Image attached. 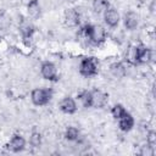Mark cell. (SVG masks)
I'll return each instance as SVG.
<instances>
[{
    "mask_svg": "<svg viewBox=\"0 0 156 156\" xmlns=\"http://www.w3.org/2000/svg\"><path fill=\"white\" fill-rule=\"evenodd\" d=\"M58 108L65 115H74L77 112V110H78L77 101L72 96H65L58 102Z\"/></svg>",
    "mask_w": 156,
    "mask_h": 156,
    "instance_id": "cell-10",
    "label": "cell"
},
{
    "mask_svg": "<svg viewBox=\"0 0 156 156\" xmlns=\"http://www.w3.org/2000/svg\"><path fill=\"white\" fill-rule=\"evenodd\" d=\"M41 141H43V136H41V133L38 132V130H33L29 135V145L32 147H40L41 145Z\"/></svg>",
    "mask_w": 156,
    "mask_h": 156,
    "instance_id": "cell-21",
    "label": "cell"
},
{
    "mask_svg": "<svg viewBox=\"0 0 156 156\" xmlns=\"http://www.w3.org/2000/svg\"><path fill=\"white\" fill-rule=\"evenodd\" d=\"M152 50L146 45H136V65H147L152 61Z\"/></svg>",
    "mask_w": 156,
    "mask_h": 156,
    "instance_id": "cell-7",
    "label": "cell"
},
{
    "mask_svg": "<svg viewBox=\"0 0 156 156\" xmlns=\"http://www.w3.org/2000/svg\"><path fill=\"white\" fill-rule=\"evenodd\" d=\"M41 5L39 0H29L27 4V15L29 18L38 20L41 16Z\"/></svg>",
    "mask_w": 156,
    "mask_h": 156,
    "instance_id": "cell-14",
    "label": "cell"
},
{
    "mask_svg": "<svg viewBox=\"0 0 156 156\" xmlns=\"http://www.w3.org/2000/svg\"><path fill=\"white\" fill-rule=\"evenodd\" d=\"M52 99V90L50 88H34L30 91V101L35 106H46Z\"/></svg>",
    "mask_w": 156,
    "mask_h": 156,
    "instance_id": "cell-2",
    "label": "cell"
},
{
    "mask_svg": "<svg viewBox=\"0 0 156 156\" xmlns=\"http://www.w3.org/2000/svg\"><path fill=\"white\" fill-rule=\"evenodd\" d=\"M66 1H67V2H74L76 0H66Z\"/></svg>",
    "mask_w": 156,
    "mask_h": 156,
    "instance_id": "cell-26",
    "label": "cell"
},
{
    "mask_svg": "<svg viewBox=\"0 0 156 156\" xmlns=\"http://www.w3.org/2000/svg\"><path fill=\"white\" fill-rule=\"evenodd\" d=\"M11 24V21L9 20V17H6L5 15H0V28H7Z\"/></svg>",
    "mask_w": 156,
    "mask_h": 156,
    "instance_id": "cell-25",
    "label": "cell"
},
{
    "mask_svg": "<svg viewBox=\"0 0 156 156\" xmlns=\"http://www.w3.org/2000/svg\"><path fill=\"white\" fill-rule=\"evenodd\" d=\"M107 39V32L101 24H91L90 28V44L99 46Z\"/></svg>",
    "mask_w": 156,
    "mask_h": 156,
    "instance_id": "cell-3",
    "label": "cell"
},
{
    "mask_svg": "<svg viewBox=\"0 0 156 156\" xmlns=\"http://www.w3.org/2000/svg\"><path fill=\"white\" fill-rule=\"evenodd\" d=\"M110 0H93L91 7L95 13H104L110 7Z\"/></svg>",
    "mask_w": 156,
    "mask_h": 156,
    "instance_id": "cell-18",
    "label": "cell"
},
{
    "mask_svg": "<svg viewBox=\"0 0 156 156\" xmlns=\"http://www.w3.org/2000/svg\"><path fill=\"white\" fill-rule=\"evenodd\" d=\"M78 100L80 101V104L85 108L91 107V90H83V91H80L78 94Z\"/></svg>",
    "mask_w": 156,
    "mask_h": 156,
    "instance_id": "cell-20",
    "label": "cell"
},
{
    "mask_svg": "<svg viewBox=\"0 0 156 156\" xmlns=\"http://www.w3.org/2000/svg\"><path fill=\"white\" fill-rule=\"evenodd\" d=\"M40 74L44 79L49 80V82H56L58 79V74H57V68L55 66L54 62L51 61H44L40 65Z\"/></svg>",
    "mask_w": 156,
    "mask_h": 156,
    "instance_id": "cell-4",
    "label": "cell"
},
{
    "mask_svg": "<svg viewBox=\"0 0 156 156\" xmlns=\"http://www.w3.org/2000/svg\"><path fill=\"white\" fill-rule=\"evenodd\" d=\"M63 136H65V139L68 140V141H78L79 138H80V130H79L77 127L69 126V127L66 128Z\"/></svg>",
    "mask_w": 156,
    "mask_h": 156,
    "instance_id": "cell-17",
    "label": "cell"
},
{
    "mask_svg": "<svg viewBox=\"0 0 156 156\" xmlns=\"http://www.w3.org/2000/svg\"><path fill=\"white\" fill-rule=\"evenodd\" d=\"M90 28H91V24L88 23V24L82 26V27L78 29L77 37H78V39H79L82 43L90 44Z\"/></svg>",
    "mask_w": 156,
    "mask_h": 156,
    "instance_id": "cell-16",
    "label": "cell"
},
{
    "mask_svg": "<svg viewBox=\"0 0 156 156\" xmlns=\"http://www.w3.org/2000/svg\"><path fill=\"white\" fill-rule=\"evenodd\" d=\"M79 73L80 76L85 77V78H93L99 73V63L98 60L93 56H87L83 57L79 62L78 66Z\"/></svg>",
    "mask_w": 156,
    "mask_h": 156,
    "instance_id": "cell-1",
    "label": "cell"
},
{
    "mask_svg": "<svg viewBox=\"0 0 156 156\" xmlns=\"http://www.w3.org/2000/svg\"><path fill=\"white\" fill-rule=\"evenodd\" d=\"M104 22L107 27L110 28H116L118 24H119V21H121V15L119 12L117 11V9L110 6L104 13Z\"/></svg>",
    "mask_w": 156,
    "mask_h": 156,
    "instance_id": "cell-8",
    "label": "cell"
},
{
    "mask_svg": "<svg viewBox=\"0 0 156 156\" xmlns=\"http://www.w3.org/2000/svg\"><path fill=\"white\" fill-rule=\"evenodd\" d=\"M110 73L116 78H123L127 74V68L123 62L116 61L110 65Z\"/></svg>",
    "mask_w": 156,
    "mask_h": 156,
    "instance_id": "cell-15",
    "label": "cell"
},
{
    "mask_svg": "<svg viewBox=\"0 0 156 156\" xmlns=\"http://www.w3.org/2000/svg\"><path fill=\"white\" fill-rule=\"evenodd\" d=\"M127 112L126 107L122 105V104H115L112 107H111V116L117 121L118 118H121L124 113Z\"/></svg>",
    "mask_w": 156,
    "mask_h": 156,
    "instance_id": "cell-22",
    "label": "cell"
},
{
    "mask_svg": "<svg viewBox=\"0 0 156 156\" xmlns=\"http://www.w3.org/2000/svg\"><path fill=\"white\" fill-rule=\"evenodd\" d=\"M117 121H118V128H119V130H122L123 133L130 132V130L134 128V126H135V119H134V117H133L128 111H127L121 118H118Z\"/></svg>",
    "mask_w": 156,
    "mask_h": 156,
    "instance_id": "cell-13",
    "label": "cell"
},
{
    "mask_svg": "<svg viewBox=\"0 0 156 156\" xmlns=\"http://www.w3.org/2000/svg\"><path fill=\"white\" fill-rule=\"evenodd\" d=\"M123 24H124V28L127 30L136 29L139 26V15L133 10L127 11L123 16Z\"/></svg>",
    "mask_w": 156,
    "mask_h": 156,
    "instance_id": "cell-12",
    "label": "cell"
},
{
    "mask_svg": "<svg viewBox=\"0 0 156 156\" xmlns=\"http://www.w3.org/2000/svg\"><path fill=\"white\" fill-rule=\"evenodd\" d=\"M138 154L141 155V156H154L155 155V146H152L149 143H146L143 146H140Z\"/></svg>",
    "mask_w": 156,
    "mask_h": 156,
    "instance_id": "cell-23",
    "label": "cell"
},
{
    "mask_svg": "<svg viewBox=\"0 0 156 156\" xmlns=\"http://www.w3.org/2000/svg\"><path fill=\"white\" fill-rule=\"evenodd\" d=\"M146 143H149V144L152 145V146L156 145V133H155V130H150V132L147 133Z\"/></svg>",
    "mask_w": 156,
    "mask_h": 156,
    "instance_id": "cell-24",
    "label": "cell"
},
{
    "mask_svg": "<svg viewBox=\"0 0 156 156\" xmlns=\"http://www.w3.org/2000/svg\"><path fill=\"white\" fill-rule=\"evenodd\" d=\"M124 60L129 65H133V66L136 65V45H130L127 49V51L124 54Z\"/></svg>",
    "mask_w": 156,
    "mask_h": 156,
    "instance_id": "cell-19",
    "label": "cell"
},
{
    "mask_svg": "<svg viewBox=\"0 0 156 156\" xmlns=\"http://www.w3.org/2000/svg\"><path fill=\"white\" fill-rule=\"evenodd\" d=\"M108 102V94L100 90V89H93L91 90V107L95 108H102Z\"/></svg>",
    "mask_w": 156,
    "mask_h": 156,
    "instance_id": "cell-9",
    "label": "cell"
},
{
    "mask_svg": "<svg viewBox=\"0 0 156 156\" xmlns=\"http://www.w3.org/2000/svg\"><path fill=\"white\" fill-rule=\"evenodd\" d=\"M26 139L18 134V133H15L12 134V136L10 138L9 143H7V149L11 151V152H15V154H18V152H22L24 149H26Z\"/></svg>",
    "mask_w": 156,
    "mask_h": 156,
    "instance_id": "cell-6",
    "label": "cell"
},
{
    "mask_svg": "<svg viewBox=\"0 0 156 156\" xmlns=\"http://www.w3.org/2000/svg\"><path fill=\"white\" fill-rule=\"evenodd\" d=\"M63 20L68 27H77L80 24V13L77 9H67L63 13Z\"/></svg>",
    "mask_w": 156,
    "mask_h": 156,
    "instance_id": "cell-11",
    "label": "cell"
},
{
    "mask_svg": "<svg viewBox=\"0 0 156 156\" xmlns=\"http://www.w3.org/2000/svg\"><path fill=\"white\" fill-rule=\"evenodd\" d=\"M18 30H20V34L23 40H29L33 38V35L35 33V26L33 24V22L29 18L22 17V20L18 23Z\"/></svg>",
    "mask_w": 156,
    "mask_h": 156,
    "instance_id": "cell-5",
    "label": "cell"
}]
</instances>
